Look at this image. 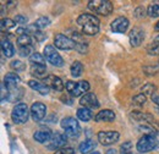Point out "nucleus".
Here are the masks:
<instances>
[{"label": "nucleus", "instance_id": "nucleus-4", "mask_svg": "<svg viewBox=\"0 0 159 154\" xmlns=\"http://www.w3.org/2000/svg\"><path fill=\"white\" fill-rule=\"evenodd\" d=\"M30 116V110L27 104L25 103H19L14 106L12 113H11V119L15 124H25L28 120Z\"/></svg>", "mask_w": 159, "mask_h": 154}, {"label": "nucleus", "instance_id": "nucleus-15", "mask_svg": "<svg viewBox=\"0 0 159 154\" xmlns=\"http://www.w3.org/2000/svg\"><path fill=\"white\" fill-rule=\"evenodd\" d=\"M19 83H20V77H19V75H16V74H14V72L6 74V76L4 78V84H5V87H6L9 91L16 89Z\"/></svg>", "mask_w": 159, "mask_h": 154}, {"label": "nucleus", "instance_id": "nucleus-36", "mask_svg": "<svg viewBox=\"0 0 159 154\" xmlns=\"http://www.w3.org/2000/svg\"><path fill=\"white\" fill-rule=\"evenodd\" d=\"M31 50H32L31 45H28V47H20L19 53H20L21 57H31L32 55L31 54Z\"/></svg>", "mask_w": 159, "mask_h": 154}, {"label": "nucleus", "instance_id": "nucleus-3", "mask_svg": "<svg viewBox=\"0 0 159 154\" xmlns=\"http://www.w3.org/2000/svg\"><path fill=\"white\" fill-rule=\"evenodd\" d=\"M88 9L98 15L108 16L113 11V4L108 0H91L88 1Z\"/></svg>", "mask_w": 159, "mask_h": 154}, {"label": "nucleus", "instance_id": "nucleus-8", "mask_svg": "<svg viewBox=\"0 0 159 154\" xmlns=\"http://www.w3.org/2000/svg\"><path fill=\"white\" fill-rule=\"evenodd\" d=\"M54 44L58 49H61V50L76 49V47H77V43L74 39L69 38L64 34H57L54 38Z\"/></svg>", "mask_w": 159, "mask_h": 154}, {"label": "nucleus", "instance_id": "nucleus-25", "mask_svg": "<svg viewBox=\"0 0 159 154\" xmlns=\"http://www.w3.org/2000/svg\"><path fill=\"white\" fill-rule=\"evenodd\" d=\"M71 75L74 77H80L83 72V65L80 62V61H75L72 65H71Z\"/></svg>", "mask_w": 159, "mask_h": 154}, {"label": "nucleus", "instance_id": "nucleus-14", "mask_svg": "<svg viewBox=\"0 0 159 154\" xmlns=\"http://www.w3.org/2000/svg\"><path fill=\"white\" fill-rule=\"evenodd\" d=\"M129 38H130V44L132 47H139L144 39V32L141 28H134L130 32Z\"/></svg>", "mask_w": 159, "mask_h": 154}, {"label": "nucleus", "instance_id": "nucleus-9", "mask_svg": "<svg viewBox=\"0 0 159 154\" xmlns=\"http://www.w3.org/2000/svg\"><path fill=\"white\" fill-rule=\"evenodd\" d=\"M120 135L118 131H100L98 134V141L103 146H110L119 141Z\"/></svg>", "mask_w": 159, "mask_h": 154}, {"label": "nucleus", "instance_id": "nucleus-12", "mask_svg": "<svg viewBox=\"0 0 159 154\" xmlns=\"http://www.w3.org/2000/svg\"><path fill=\"white\" fill-rule=\"evenodd\" d=\"M110 28L115 33H125L129 28V20L126 17H118L111 22Z\"/></svg>", "mask_w": 159, "mask_h": 154}, {"label": "nucleus", "instance_id": "nucleus-35", "mask_svg": "<svg viewBox=\"0 0 159 154\" xmlns=\"http://www.w3.org/2000/svg\"><path fill=\"white\" fill-rule=\"evenodd\" d=\"M131 148H132L131 142H125V143L120 147V152H121V154L131 153V152H132V151H131Z\"/></svg>", "mask_w": 159, "mask_h": 154}, {"label": "nucleus", "instance_id": "nucleus-20", "mask_svg": "<svg viewBox=\"0 0 159 154\" xmlns=\"http://www.w3.org/2000/svg\"><path fill=\"white\" fill-rule=\"evenodd\" d=\"M34 139L39 143H48L49 139L52 138V132L49 130H45V129H42L34 132Z\"/></svg>", "mask_w": 159, "mask_h": 154}, {"label": "nucleus", "instance_id": "nucleus-40", "mask_svg": "<svg viewBox=\"0 0 159 154\" xmlns=\"http://www.w3.org/2000/svg\"><path fill=\"white\" fill-rule=\"evenodd\" d=\"M152 102L159 106V94H153V96H152Z\"/></svg>", "mask_w": 159, "mask_h": 154}, {"label": "nucleus", "instance_id": "nucleus-30", "mask_svg": "<svg viewBox=\"0 0 159 154\" xmlns=\"http://www.w3.org/2000/svg\"><path fill=\"white\" fill-rule=\"evenodd\" d=\"M16 42L20 47H28V45L32 44V38H31L30 34H23V36H19Z\"/></svg>", "mask_w": 159, "mask_h": 154}, {"label": "nucleus", "instance_id": "nucleus-6", "mask_svg": "<svg viewBox=\"0 0 159 154\" xmlns=\"http://www.w3.org/2000/svg\"><path fill=\"white\" fill-rule=\"evenodd\" d=\"M43 55L54 66L60 67V66L64 65V59L61 58V55L57 52V49H55L54 45H45L44 52H43Z\"/></svg>", "mask_w": 159, "mask_h": 154}, {"label": "nucleus", "instance_id": "nucleus-7", "mask_svg": "<svg viewBox=\"0 0 159 154\" xmlns=\"http://www.w3.org/2000/svg\"><path fill=\"white\" fill-rule=\"evenodd\" d=\"M66 142H67V136L65 135V134L55 132L54 135L52 136V138L49 139V142L45 143V144H47L48 149H52V151H59V149H61V148L65 147Z\"/></svg>", "mask_w": 159, "mask_h": 154}, {"label": "nucleus", "instance_id": "nucleus-17", "mask_svg": "<svg viewBox=\"0 0 159 154\" xmlns=\"http://www.w3.org/2000/svg\"><path fill=\"white\" fill-rule=\"evenodd\" d=\"M89 89V83L87 81H80L76 82V86L74 88V91L70 93L72 97H80V96H84Z\"/></svg>", "mask_w": 159, "mask_h": 154}, {"label": "nucleus", "instance_id": "nucleus-38", "mask_svg": "<svg viewBox=\"0 0 159 154\" xmlns=\"http://www.w3.org/2000/svg\"><path fill=\"white\" fill-rule=\"evenodd\" d=\"M32 36H34V38L37 39V40H39V42H42L43 39H45V36H44V33L40 31V29H37L36 32H33V34Z\"/></svg>", "mask_w": 159, "mask_h": 154}, {"label": "nucleus", "instance_id": "nucleus-10", "mask_svg": "<svg viewBox=\"0 0 159 154\" xmlns=\"http://www.w3.org/2000/svg\"><path fill=\"white\" fill-rule=\"evenodd\" d=\"M80 104L82 105V108L87 109H97L100 105L99 100L94 93H86L84 96H82L80 99Z\"/></svg>", "mask_w": 159, "mask_h": 154}, {"label": "nucleus", "instance_id": "nucleus-39", "mask_svg": "<svg viewBox=\"0 0 159 154\" xmlns=\"http://www.w3.org/2000/svg\"><path fill=\"white\" fill-rule=\"evenodd\" d=\"M15 22H16V23H20V25H26L27 17L23 16V15H17V16L15 17Z\"/></svg>", "mask_w": 159, "mask_h": 154}, {"label": "nucleus", "instance_id": "nucleus-29", "mask_svg": "<svg viewBox=\"0 0 159 154\" xmlns=\"http://www.w3.org/2000/svg\"><path fill=\"white\" fill-rule=\"evenodd\" d=\"M147 14L149 17H159V2L149 5L147 9Z\"/></svg>", "mask_w": 159, "mask_h": 154}, {"label": "nucleus", "instance_id": "nucleus-26", "mask_svg": "<svg viewBox=\"0 0 159 154\" xmlns=\"http://www.w3.org/2000/svg\"><path fill=\"white\" fill-rule=\"evenodd\" d=\"M30 60L32 64H36V65H43L45 66V57L39 53H32V55L30 57Z\"/></svg>", "mask_w": 159, "mask_h": 154}, {"label": "nucleus", "instance_id": "nucleus-44", "mask_svg": "<svg viewBox=\"0 0 159 154\" xmlns=\"http://www.w3.org/2000/svg\"><path fill=\"white\" fill-rule=\"evenodd\" d=\"M156 149H159V142L157 143V146H156Z\"/></svg>", "mask_w": 159, "mask_h": 154}, {"label": "nucleus", "instance_id": "nucleus-16", "mask_svg": "<svg viewBox=\"0 0 159 154\" xmlns=\"http://www.w3.org/2000/svg\"><path fill=\"white\" fill-rule=\"evenodd\" d=\"M114 119H115V113L109 109H104L99 111L94 117L97 122H110V121H114Z\"/></svg>", "mask_w": 159, "mask_h": 154}, {"label": "nucleus", "instance_id": "nucleus-46", "mask_svg": "<svg viewBox=\"0 0 159 154\" xmlns=\"http://www.w3.org/2000/svg\"><path fill=\"white\" fill-rule=\"evenodd\" d=\"M126 154H134V153H132V152H131V153H126Z\"/></svg>", "mask_w": 159, "mask_h": 154}, {"label": "nucleus", "instance_id": "nucleus-42", "mask_svg": "<svg viewBox=\"0 0 159 154\" xmlns=\"http://www.w3.org/2000/svg\"><path fill=\"white\" fill-rule=\"evenodd\" d=\"M105 154H116V151L115 149H108Z\"/></svg>", "mask_w": 159, "mask_h": 154}, {"label": "nucleus", "instance_id": "nucleus-37", "mask_svg": "<svg viewBox=\"0 0 159 154\" xmlns=\"http://www.w3.org/2000/svg\"><path fill=\"white\" fill-rule=\"evenodd\" d=\"M54 154H75V149L70 148V147H64L59 151H57Z\"/></svg>", "mask_w": 159, "mask_h": 154}, {"label": "nucleus", "instance_id": "nucleus-19", "mask_svg": "<svg viewBox=\"0 0 159 154\" xmlns=\"http://www.w3.org/2000/svg\"><path fill=\"white\" fill-rule=\"evenodd\" d=\"M1 52H2L4 57H6V58H11L15 54V48L9 39L1 40Z\"/></svg>", "mask_w": 159, "mask_h": 154}, {"label": "nucleus", "instance_id": "nucleus-13", "mask_svg": "<svg viewBox=\"0 0 159 154\" xmlns=\"http://www.w3.org/2000/svg\"><path fill=\"white\" fill-rule=\"evenodd\" d=\"M43 83L45 86H48L49 88L54 89V91H62L64 89V82L61 81V78L55 75H49L45 79H43Z\"/></svg>", "mask_w": 159, "mask_h": 154}, {"label": "nucleus", "instance_id": "nucleus-18", "mask_svg": "<svg viewBox=\"0 0 159 154\" xmlns=\"http://www.w3.org/2000/svg\"><path fill=\"white\" fill-rule=\"evenodd\" d=\"M28 86L32 88V89H34V91H37L39 94L42 96H47V94H49V87L48 86H45L44 83H40L38 81H36V79H30L28 81Z\"/></svg>", "mask_w": 159, "mask_h": 154}, {"label": "nucleus", "instance_id": "nucleus-11", "mask_svg": "<svg viewBox=\"0 0 159 154\" xmlns=\"http://www.w3.org/2000/svg\"><path fill=\"white\" fill-rule=\"evenodd\" d=\"M45 114H47V108L43 103L40 102H36L32 104L31 106V116L34 121H40L45 117Z\"/></svg>", "mask_w": 159, "mask_h": 154}, {"label": "nucleus", "instance_id": "nucleus-23", "mask_svg": "<svg viewBox=\"0 0 159 154\" xmlns=\"http://www.w3.org/2000/svg\"><path fill=\"white\" fill-rule=\"evenodd\" d=\"M77 117H79L81 121H84V122H87V121H89L91 119H92V111H91V109H87V108H80L77 109Z\"/></svg>", "mask_w": 159, "mask_h": 154}, {"label": "nucleus", "instance_id": "nucleus-31", "mask_svg": "<svg viewBox=\"0 0 159 154\" xmlns=\"http://www.w3.org/2000/svg\"><path fill=\"white\" fill-rule=\"evenodd\" d=\"M146 100H147V98H146V94H143V93H141V94H137V96H135L134 98H132V102H134V104H135V105H139V106H142V105H144Z\"/></svg>", "mask_w": 159, "mask_h": 154}, {"label": "nucleus", "instance_id": "nucleus-22", "mask_svg": "<svg viewBox=\"0 0 159 154\" xmlns=\"http://www.w3.org/2000/svg\"><path fill=\"white\" fill-rule=\"evenodd\" d=\"M96 146H97V143H96L93 139H84V141L80 144L79 149L82 154H88V153L91 154L92 151L96 148Z\"/></svg>", "mask_w": 159, "mask_h": 154}, {"label": "nucleus", "instance_id": "nucleus-34", "mask_svg": "<svg viewBox=\"0 0 159 154\" xmlns=\"http://www.w3.org/2000/svg\"><path fill=\"white\" fill-rule=\"evenodd\" d=\"M147 52L149 55H159V47L156 45L154 43H151L147 48Z\"/></svg>", "mask_w": 159, "mask_h": 154}, {"label": "nucleus", "instance_id": "nucleus-2", "mask_svg": "<svg viewBox=\"0 0 159 154\" xmlns=\"http://www.w3.org/2000/svg\"><path fill=\"white\" fill-rule=\"evenodd\" d=\"M61 127L65 130V135L67 137H71V138H77L81 135V127H80V124L77 122V120L75 117H71V116H66L61 120L60 122Z\"/></svg>", "mask_w": 159, "mask_h": 154}, {"label": "nucleus", "instance_id": "nucleus-5", "mask_svg": "<svg viewBox=\"0 0 159 154\" xmlns=\"http://www.w3.org/2000/svg\"><path fill=\"white\" fill-rule=\"evenodd\" d=\"M157 143H158V141L156 139V136L144 135L139 139L136 147H137V151L139 153H146V152H149V151L154 149Z\"/></svg>", "mask_w": 159, "mask_h": 154}, {"label": "nucleus", "instance_id": "nucleus-28", "mask_svg": "<svg viewBox=\"0 0 159 154\" xmlns=\"http://www.w3.org/2000/svg\"><path fill=\"white\" fill-rule=\"evenodd\" d=\"M49 25H50V20L48 19V17H45V16L39 17V19H38L36 22H34V23H33V26H34L36 28H38V29H43V28L48 27Z\"/></svg>", "mask_w": 159, "mask_h": 154}, {"label": "nucleus", "instance_id": "nucleus-1", "mask_svg": "<svg viewBox=\"0 0 159 154\" xmlns=\"http://www.w3.org/2000/svg\"><path fill=\"white\" fill-rule=\"evenodd\" d=\"M77 25L82 28L83 33L87 36H96L99 32V20L94 15L82 14L77 19Z\"/></svg>", "mask_w": 159, "mask_h": 154}, {"label": "nucleus", "instance_id": "nucleus-33", "mask_svg": "<svg viewBox=\"0 0 159 154\" xmlns=\"http://www.w3.org/2000/svg\"><path fill=\"white\" fill-rule=\"evenodd\" d=\"M11 69L12 70H15V71H22L23 69H25V65H23V62L20 61V60H14L12 62H11Z\"/></svg>", "mask_w": 159, "mask_h": 154}, {"label": "nucleus", "instance_id": "nucleus-32", "mask_svg": "<svg viewBox=\"0 0 159 154\" xmlns=\"http://www.w3.org/2000/svg\"><path fill=\"white\" fill-rule=\"evenodd\" d=\"M142 91H143V94H154V91H156V86L154 84H152V83H147L143 88H142Z\"/></svg>", "mask_w": 159, "mask_h": 154}, {"label": "nucleus", "instance_id": "nucleus-41", "mask_svg": "<svg viewBox=\"0 0 159 154\" xmlns=\"http://www.w3.org/2000/svg\"><path fill=\"white\" fill-rule=\"evenodd\" d=\"M152 43H154V44H156V45H158V47H159V36H157V37H156V38H154V40H153V42H152Z\"/></svg>", "mask_w": 159, "mask_h": 154}, {"label": "nucleus", "instance_id": "nucleus-21", "mask_svg": "<svg viewBox=\"0 0 159 154\" xmlns=\"http://www.w3.org/2000/svg\"><path fill=\"white\" fill-rule=\"evenodd\" d=\"M31 75L34 77H37V78H43V79H45L47 78V67L45 66H43V65H36V64H33L32 66H31Z\"/></svg>", "mask_w": 159, "mask_h": 154}, {"label": "nucleus", "instance_id": "nucleus-27", "mask_svg": "<svg viewBox=\"0 0 159 154\" xmlns=\"http://www.w3.org/2000/svg\"><path fill=\"white\" fill-rule=\"evenodd\" d=\"M131 117L136 121H152V117L148 114H144V113H141V111H132Z\"/></svg>", "mask_w": 159, "mask_h": 154}, {"label": "nucleus", "instance_id": "nucleus-24", "mask_svg": "<svg viewBox=\"0 0 159 154\" xmlns=\"http://www.w3.org/2000/svg\"><path fill=\"white\" fill-rule=\"evenodd\" d=\"M16 26V22L15 20H11V19H2L1 22H0V28H1V32H7L10 29H12L14 27Z\"/></svg>", "mask_w": 159, "mask_h": 154}, {"label": "nucleus", "instance_id": "nucleus-45", "mask_svg": "<svg viewBox=\"0 0 159 154\" xmlns=\"http://www.w3.org/2000/svg\"><path fill=\"white\" fill-rule=\"evenodd\" d=\"M91 154H100L99 152H93V153H91Z\"/></svg>", "mask_w": 159, "mask_h": 154}, {"label": "nucleus", "instance_id": "nucleus-43", "mask_svg": "<svg viewBox=\"0 0 159 154\" xmlns=\"http://www.w3.org/2000/svg\"><path fill=\"white\" fill-rule=\"evenodd\" d=\"M154 31H157V32H159V21L154 25Z\"/></svg>", "mask_w": 159, "mask_h": 154}]
</instances>
